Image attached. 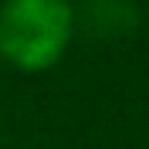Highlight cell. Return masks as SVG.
I'll return each mask as SVG.
<instances>
[{"instance_id": "cell-2", "label": "cell", "mask_w": 149, "mask_h": 149, "mask_svg": "<svg viewBox=\"0 0 149 149\" xmlns=\"http://www.w3.org/2000/svg\"><path fill=\"white\" fill-rule=\"evenodd\" d=\"M88 24L98 37H125L139 24V10L132 0H92L88 3Z\"/></svg>"}, {"instance_id": "cell-1", "label": "cell", "mask_w": 149, "mask_h": 149, "mask_svg": "<svg viewBox=\"0 0 149 149\" xmlns=\"http://www.w3.org/2000/svg\"><path fill=\"white\" fill-rule=\"evenodd\" d=\"M71 31L65 0H3L0 51L20 68H44L58 58Z\"/></svg>"}]
</instances>
